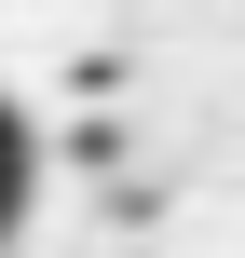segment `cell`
<instances>
[{
	"label": "cell",
	"instance_id": "obj_1",
	"mask_svg": "<svg viewBox=\"0 0 245 258\" xmlns=\"http://www.w3.org/2000/svg\"><path fill=\"white\" fill-rule=\"evenodd\" d=\"M27 190H41V150H27V109L0 95V245H14V218H27Z\"/></svg>",
	"mask_w": 245,
	"mask_h": 258
}]
</instances>
